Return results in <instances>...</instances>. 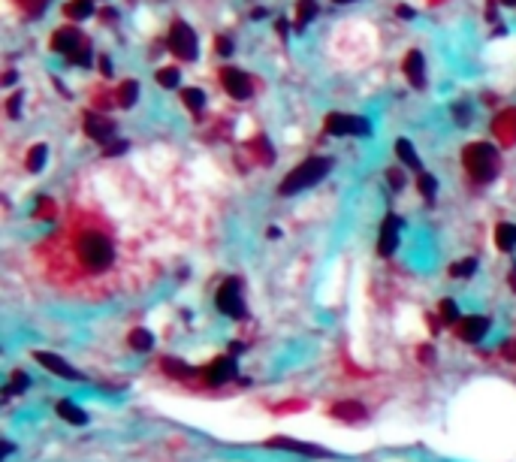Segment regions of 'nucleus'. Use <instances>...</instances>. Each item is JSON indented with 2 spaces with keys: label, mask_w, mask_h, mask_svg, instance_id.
Returning a JSON list of instances; mask_svg holds the SVG:
<instances>
[{
  "label": "nucleus",
  "mask_w": 516,
  "mask_h": 462,
  "mask_svg": "<svg viewBox=\"0 0 516 462\" xmlns=\"http://www.w3.org/2000/svg\"><path fill=\"white\" fill-rule=\"evenodd\" d=\"M118 248L112 233L97 221H75L51 245V275L60 281H100L112 272Z\"/></svg>",
  "instance_id": "1"
},
{
  "label": "nucleus",
  "mask_w": 516,
  "mask_h": 462,
  "mask_svg": "<svg viewBox=\"0 0 516 462\" xmlns=\"http://www.w3.org/2000/svg\"><path fill=\"white\" fill-rule=\"evenodd\" d=\"M329 170H332L329 157H308V161H302L293 172H287V176H284V181H281V194H299V191H305V187L317 185V181H323L326 176H329Z\"/></svg>",
  "instance_id": "2"
},
{
  "label": "nucleus",
  "mask_w": 516,
  "mask_h": 462,
  "mask_svg": "<svg viewBox=\"0 0 516 462\" xmlns=\"http://www.w3.org/2000/svg\"><path fill=\"white\" fill-rule=\"evenodd\" d=\"M462 161H465V170L471 172L474 181H492L498 176V151L489 142H471Z\"/></svg>",
  "instance_id": "3"
},
{
  "label": "nucleus",
  "mask_w": 516,
  "mask_h": 462,
  "mask_svg": "<svg viewBox=\"0 0 516 462\" xmlns=\"http://www.w3.org/2000/svg\"><path fill=\"white\" fill-rule=\"evenodd\" d=\"M166 45H169V51L181 60H194L196 51H200V45H196V34L194 27H187L185 21H176V25L169 27V36H166Z\"/></svg>",
  "instance_id": "4"
},
{
  "label": "nucleus",
  "mask_w": 516,
  "mask_h": 462,
  "mask_svg": "<svg viewBox=\"0 0 516 462\" xmlns=\"http://www.w3.org/2000/svg\"><path fill=\"white\" fill-rule=\"evenodd\" d=\"M326 133H332V136H371V124L366 118L332 112V115L326 118Z\"/></svg>",
  "instance_id": "5"
},
{
  "label": "nucleus",
  "mask_w": 516,
  "mask_h": 462,
  "mask_svg": "<svg viewBox=\"0 0 516 462\" xmlns=\"http://www.w3.org/2000/svg\"><path fill=\"white\" fill-rule=\"evenodd\" d=\"M218 312H224L226 317H242L245 314V302H242V284L239 278H226L224 287L218 290Z\"/></svg>",
  "instance_id": "6"
},
{
  "label": "nucleus",
  "mask_w": 516,
  "mask_h": 462,
  "mask_svg": "<svg viewBox=\"0 0 516 462\" xmlns=\"http://www.w3.org/2000/svg\"><path fill=\"white\" fill-rule=\"evenodd\" d=\"M221 82H224L226 94L236 97V100H248V97L254 94V82H251V76L242 73V70H236V67H226V70L221 73Z\"/></svg>",
  "instance_id": "7"
},
{
  "label": "nucleus",
  "mask_w": 516,
  "mask_h": 462,
  "mask_svg": "<svg viewBox=\"0 0 516 462\" xmlns=\"http://www.w3.org/2000/svg\"><path fill=\"white\" fill-rule=\"evenodd\" d=\"M85 34H82L79 27H60L55 30V36H51V49L60 51V55H75V51H82L85 49Z\"/></svg>",
  "instance_id": "8"
},
{
  "label": "nucleus",
  "mask_w": 516,
  "mask_h": 462,
  "mask_svg": "<svg viewBox=\"0 0 516 462\" xmlns=\"http://www.w3.org/2000/svg\"><path fill=\"white\" fill-rule=\"evenodd\" d=\"M85 133H88L94 142H103V146H109V142L115 139V124H112L109 118H103L100 112H88V115H85Z\"/></svg>",
  "instance_id": "9"
},
{
  "label": "nucleus",
  "mask_w": 516,
  "mask_h": 462,
  "mask_svg": "<svg viewBox=\"0 0 516 462\" xmlns=\"http://www.w3.org/2000/svg\"><path fill=\"white\" fill-rule=\"evenodd\" d=\"M456 332H459L462 342H480V338L489 332V317H483V314L462 317V321H456Z\"/></svg>",
  "instance_id": "10"
},
{
  "label": "nucleus",
  "mask_w": 516,
  "mask_h": 462,
  "mask_svg": "<svg viewBox=\"0 0 516 462\" xmlns=\"http://www.w3.org/2000/svg\"><path fill=\"white\" fill-rule=\"evenodd\" d=\"M34 357H36V362H40V366H45V369H49V372H55L58 378H64V381H79V378H82V375H79V369H73L70 362H67V360H60L58 354L36 351Z\"/></svg>",
  "instance_id": "11"
},
{
  "label": "nucleus",
  "mask_w": 516,
  "mask_h": 462,
  "mask_svg": "<svg viewBox=\"0 0 516 462\" xmlns=\"http://www.w3.org/2000/svg\"><path fill=\"white\" fill-rule=\"evenodd\" d=\"M399 230H401V221L396 215H390L381 227V239H377V251H381V257H390L399 248Z\"/></svg>",
  "instance_id": "12"
},
{
  "label": "nucleus",
  "mask_w": 516,
  "mask_h": 462,
  "mask_svg": "<svg viewBox=\"0 0 516 462\" xmlns=\"http://www.w3.org/2000/svg\"><path fill=\"white\" fill-rule=\"evenodd\" d=\"M202 375H206V381H209V384H226L230 378H236V360H233V357H221V360H215Z\"/></svg>",
  "instance_id": "13"
},
{
  "label": "nucleus",
  "mask_w": 516,
  "mask_h": 462,
  "mask_svg": "<svg viewBox=\"0 0 516 462\" xmlns=\"http://www.w3.org/2000/svg\"><path fill=\"white\" fill-rule=\"evenodd\" d=\"M405 76L411 79L414 88H423V85H426V64H423V55H420V51H408V55H405Z\"/></svg>",
  "instance_id": "14"
},
{
  "label": "nucleus",
  "mask_w": 516,
  "mask_h": 462,
  "mask_svg": "<svg viewBox=\"0 0 516 462\" xmlns=\"http://www.w3.org/2000/svg\"><path fill=\"white\" fill-rule=\"evenodd\" d=\"M495 136L502 142H507V146L516 142V109H507L495 118Z\"/></svg>",
  "instance_id": "15"
},
{
  "label": "nucleus",
  "mask_w": 516,
  "mask_h": 462,
  "mask_svg": "<svg viewBox=\"0 0 516 462\" xmlns=\"http://www.w3.org/2000/svg\"><path fill=\"white\" fill-rule=\"evenodd\" d=\"M58 414L67 423H73V426H85V423H88V414L82 411L79 405H73L70 399H60V402H58Z\"/></svg>",
  "instance_id": "16"
},
{
  "label": "nucleus",
  "mask_w": 516,
  "mask_h": 462,
  "mask_svg": "<svg viewBox=\"0 0 516 462\" xmlns=\"http://www.w3.org/2000/svg\"><path fill=\"white\" fill-rule=\"evenodd\" d=\"M332 414H336L338 420L356 423V420L366 417V408H362V402H338L336 408H332Z\"/></svg>",
  "instance_id": "17"
},
{
  "label": "nucleus",
  "mask_w": 516,
  "mask_h": 462,
  "mask_svg": "<svg viewBox=\"0 0 516 462\" xmlns=\"http://www.w3.org/2000/svg\"><path fill=\"white\" fill-rule=\"evenodd\" d=\"M272 448H287V450H296V453H308V457H329L326 450L320 448H311V444H299V441H290V438H272Z\"/></svg>",
  "instance_id": "18"
},
{
  "label": "nucleus",
  "mask_w": 516,
  "mask_h": 462,
  "mask_svg": "<svg viewBox=\"0 0 516 462\" xmlns=\"http://www.w3.org/2000/svg\"><path fill=\"white\" fill-rule=\"evenodd\" d=\"M136 97H139V82L136 79H127V82H121V88H118V106L121 109H130V106L136 103Z\"/></svg>",
  "instance_id": "19"
},
{
  "label": "nucleus",
  "mask_w": 516,
  "mask_h": 462,
  "mask_svg": "<svg viewBox=\"0 0 516 462\" xmlns=\"http://www.w3.org/2000/svg\"><path fill=\"white\" fill-rule=\"evenodd\" d=\"M64 15L67 19H88V15H94V0H70V3H64Z\"/></svg>",
  "instance_id": "20"
},
{
  "label": "nucleus",
  "mask_w": 516,
  "mask_h": 462,
  "mask_svg": "<svg viewBox=\"0 0 516 462\" xmlns=\"http://www.w3.org/2000/svg\"><path fill=\"white\" fill-rule=\"evenodd\" d=\"M396 154H399V161L405 163V166H411V170H420V157H417V148H414L408 139H399V142H396Z\"/></svg>",
  "instance_id": "21"
},
{
  "label": "nucleus",
  "mask_w": 516,
  "mask_h": 462,
  "mask_svg": "<svg viewBox=\"0 0 516 462\" xmlns=\"http://www.w3.org/2000/svg\"><path fill=\"white\" fill-rule=\"evenodd\" d=\"M45 161H49V146H43V142L27 151V170L30 172H40L45 166Z\"/></svg>",
  "instance_id": "22"
},
{
  "label": "nucleus",
  "mask_w": 516,
  "mask_h": 462,
  "mask_svg": "<svg viewBox=\"0 0 516 462\" xmlns=\"http://www.w3.org/2000/svg\"><path fill=\"white\" fill-rule=\"evenodd\" d=\"M495 242H498V248H502V251H511V248L516 245V227L513 224H498Z\"/></svg>",
  "instance_id": "23"
},
{
  "label": "nucleus",
  "mask_w": 516,
  "mask_h": 462,
  "mask_svg": "<svg viewBox=\"0 0 516 462\" xmlns=\"http://www.w3.org/2000/svg\"><path fill=\"white\" fill-rule=\"evenodd\" d=\"M296 15H299V19H296V27H305L311 19H314L317 15V0H299V6H296Z\"/></svg>",
  "instance_id": "24"
},
{
  "label": "nucleus",
  "mask_w": 516,
  "mask_h": 462,
  "mask_svg": "<svg viewBox=\"0 0 516 462\" xmlns=\"http://www.w3.org/2000/svg\"><path fill=\"white\" fill-rule=\"evenodd\" d=\"M181 100L191 112H202V106H206V94H202L200 88H185L181 91Z\"/></svg>",
  "instance_id": "25"
},
{
  "label": "nucleus",
  "mask_w": 516,
  "mask_h": 462,
  "mask_svg": "<svg viewBox=\"0 0 516 462\" xmlns=\"http://www.w3.org/2000/svg\"><path fill=\"white\" fill-rule=\"evenodd\" d=\"M163 369H166V372H169L172 378H181V381H187V378H196V375H200L196 369L185 366V362H178V360H166V362H163Z\"/></svg>",
  "instance_id": "26"
},
{
  "label": "nucleus",
  "mask_w": 516,
  "mask_h": 462,
  "mask_svg": "<svg viewBox=\"0 0 516 462\" xmlns=\"http://www.w3.org/2000/svg\"><path fill=\"white\" fill-rule=\"evenodd\" d=\"M127 342H130L133 351H148V347L154 345V338H151V332H148V330H133Z\"/></svg>",
  "instance_id": "27"
},
{
  "label": "nucleus",
  "mask_w": 516,
  "mask_h": 462,
  "mask_svg": "<svg viewBox=\"0 0 516 462\" xmlns=\"http://www.w3.org/2000/svg\"><path fill=\"white\" fill-rule=\"evenodd\" d=\"M157 82H161L163 88H178L181 76H178L176 67H163V70H157Z\"/></svg>",
  "instance_id": "28"
},
{
  "label": "nucleus",
  "mask_w": 516,
  "mask_h": 462,
  "mask_svg": "<svg viewBox=\"0 0 516 462\" xmlns=\"http://www.w3.org/2000/svg\"><path fill=\"white\" fill-rule=\"evenodd\" d=\"M27 375L25 372H12V381L6 384V390H3V396H12V393H21V390H27Z\"/></svg>",
  "instance_id": "29"
},
{
  "label": "nucleus",
  "mask_w": 516,
  "mask_h": 462,
  "mask_svg": "<svg viewBox=\"0 0 516 462\" xmlns=\"http://www.w3.org/2000/svg\"><path fill=\"white\" fill-rule=\"evenodd\" d=\"M417 185H420V194L426 196V200H432L438 191V181H435V176H429V172H420V181H417Z\"/></svg>",
  "instance_id": "30"
},
{
  "label": "nucleus",
  "mask_w": 516,
  "mask_h": 462,
  "mask_svg": "<svg viewBox=\"0 0 516 462\" xmlns=\"http://www.w3.org/2000/svg\"><path fill=\"white\" fill-rule=\"evenodd\" d=\"M21 103H25V94H21V91H15L10 100H6V112H10V118H19L21 115Z\"/></svg>",
  "instance_id": "31"
},
{
  "label": "nucleus",
  "mask_w": 516,
  "mask_h": 462,
  "mask_svg": "<svg viewBox=\"0 0 516 462\" xmlns=\"http://www.w3.org/2000/svg\"><path fill=\"white\" fill-rule=\"evenodd\" d=\"M474 269H477V260L471 257V260H465V263H456V266H453L450 272H453V275H456V278H468Z\"/></svg>",
  "instance_id": "32"
},
{
  "label": "nucleus",
  "mask_w": 516,
  "mask_h": 462,
  "mask_svg": "<svg viewBox=\"0 0 516 462\" xmlns=\"http://www.w3.org/2000/svg\"><path fill=\"white\" fill-rule=\"evenodd\" d=\"M441 314H444V321H462V317H459V305L453 299H444L441 302Z\"/></svg>",
  "instance_id": "33"
},
{
  "label": "nucleus",
  "mask_w": 516,
  "mask_h": 462,
  "mask_svg": "<svg viewBox=\"0 0 516 462\" xmlns=\"http://www.w3.org/2000/svg\"><path fill=\"white\" fill-rule=\"evenodd\" d=\"M124 151H127V142H124V139H112L109 146L103 148V154H106V157H118V154H124Z\"/></svg>",
  "instance_id": "34"
},
{
  "label": "nucleus",
  "mask_w": 516,
  "mask_h": 462,
  "mask_svg": "<svg viewBox=\"0 0 516 462\" xmlns=\"http://www.w3.org/2000/svg\"><path fill=\"white\" fill-rule=\"evenodd\" d=\"M21 3H25V10L30 12V19H36V15L45 10V0H21Z\"/></svg>",
  "instance_id": "35"
},
{
  "label": "nucleus",
  "mask_w": 516,
  "mask_h": 462,
  "mask_svg": "<svg viewBox=\"0 0 516 462\" xmlns=\"http://www.w3.org/2000/svg\"><path fill=\"white\" fill-rule=\"evenodd\" d=\"M67 60H70V64H79V67H88V64H91V51H88V45H85L82 51H75V55H70Z\"/></svg>",
  "instance_id": "36"
},
{
  "label": "nucleus",
  "mask_w": 516,
  "mask_h": 462,
  "mask_svg": "<svg viewBox=\"0 0 516 462\" xmlns=\"http://www.w3.org/2000/svg\"><path fill=\"white\" fill-rule=\"evenodd\" d=\"M215 49H218V51H221V55L226 58V55H230V51H233V43L226 40V36H218V40H215Z\"/></svg>",
  "instance_id": "37"
},
{
  "label": "nucleus",
  "mask_w": 516,
  "mask_h": 462,
  "mask_svg": "<svg viewBox=\"0 0 516 462\" xmlns=\"http://www.w3.org/2000/svg\"><path fill=\"white\" fill-rule=\"evenodd\" d=\"M386 178L392 181V187H396V191H399L401 185H405V178H401V172H399V170H390V172H386Z\"/></svg>",
  "instance_id": "38"
},
{
  "label": "nucleus",
  "mask_w": 516,
  "mask_h": 462,
  "mask_svg": "<svg viewBox=\"0 0 516 462\" xmlns=\"http://www.w3.org/2000/svg\"><path fill=\"white\" fill-rule=\"evenodd\" d=\"M453 112H456V121H462V124H465V121H468V106H465V103L456 106V109H453Z\"/></svg>",
  "instance_id": "39"
},
{
  "label": "nucleus",
  "mask_w": 516,
  "mask_h": 462,
  "mask_svg": "<svg viewBox=\"0 0 516 462\" xmlns=\"http://www.w3.org/2000/svg\"><path fill=\"white\" fill-rule=\"evenodd\" d=\"M100 70H103L106 76L112 73V60H109V58H100Z\"/></svg>",
  "instance_id": "40"
},
{
  "label": "nucleus",
  "mask_w": 516,
  "mask_h": 462,
  "mask_svg": "<svg viewBox=\"0 0 516 462\" xmlns=\"http://www.w3.org/2000/svg\"><path fill=\"white\" fill-rule=\"evenodd\" d=\"M399 15H401V19H414V10H411V6H399Z\"/></svg>",
  "instance_id": "41"
},
{
  "label": "nucleus",
  "mask_w": 516,
  "mask_h": 462,
  "mask_svg": "<svg viewBox=\"0 0 516 462\" xmlns=\"http://www.w3.org/2000/svg\"><path fill=\"white\" fill-rule=\"evenodd\" d=\"M15 79H19V76H15V73L10 70V73H6V76H3V85H12V82H15Z\"/></svg>",
  "instance_id": "42"
},
{
  "label": "nucleus",
  "mask_w": 516,
  "mask_h": 462,
  "mask_svg": "<svg viewBox=\"0 0 516 462\" xmlns=\"http://www.w3.org/2000/svg\"><path fill=\"white\" fill-rule=\"evenodd\" d=\"M511 287L516 290V266H513V272H511Z\"/></svg>",
  "instance_id": "43"
},
{
  "label": "nucleus",
  "mask_w": 516,
  "mask_h": 462,
  "mask_svg": "<svg viewBox=\"0 0 516 462\" xmlns=\"http://www.w3.org/2000/svg\"><path fill=\"white\" fill-rule=\"evenodd\" d=\"M502 3H504V6H516V0H502Z\"/></svg>",
  "instance_id": "44"
},
{
  "label": "nucleus",
  "mask_w": 516,
  "mask_h": 462,
  "mask_svg": "<svg viewBox=\"0 0 516 462\" xmlns=\"http://www.w3.org/2000/svg\"><path fill=\"white\" fill-rule=\"evenodd\" d=\"M336 3H353V0H336Z\"/></svg>",
  "instance_id": "45"
}]
</instances>
